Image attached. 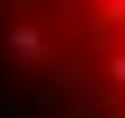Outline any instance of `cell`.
Returning a JSON list of instances; mask_svg holds the SVG:
<instances>
[{"label":"cell","mask_w":125,"mask_h":118,"mask_svg":"<svg viewBox=\"0 0 125 118\" xmlns=\"http://www.w3.org/2000/svg\"><path fill=\"white\" fill-rule=\"evenodd\" d=\"M59 22L81 37V81L110 118H125V0H52Z\"/></svg>","instance_id":"cell-1"}]
</instances>
